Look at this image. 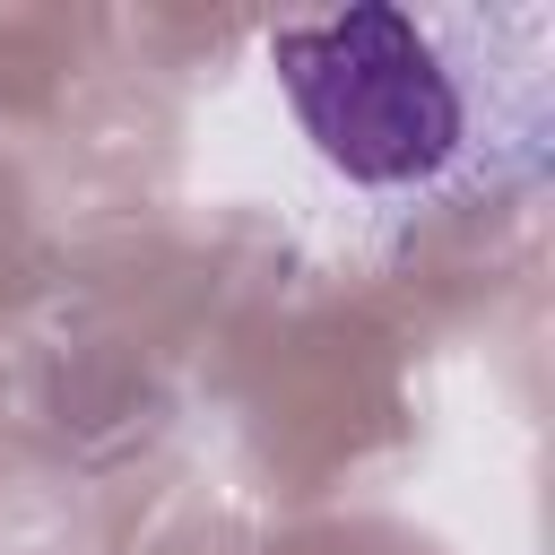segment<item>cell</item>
Instances as JSON below:
<instances>
[{"label":"cell","instance_id":"obj_1","mask_svg":"<svg viewBox=\"0 0 555 555\" xmlns=\"http://www.w3.org/2000/svg\"><path fill=\"white\" fill-rule=\"evenodd\" d=\"M269 69L304 139L321 147V165L347 173L356 191H408L460 156V130H468L460 78L442 69L434 35L390 0L278 26Z\"/></svg>","mask_w":555,"mask_h":555}]
</instances>
